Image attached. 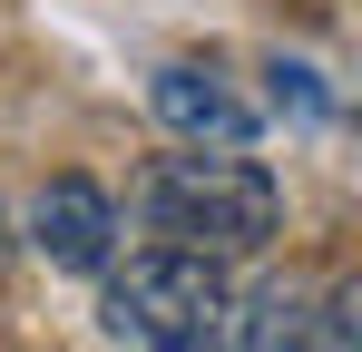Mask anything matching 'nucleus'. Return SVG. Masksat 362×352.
<instances>
[{"instance_id":"20e7f679","label":"nucleus","mask_w":362,"mask_h":352,"mask_svg":"<svg viewBox=\"0 0 362 352\" xmlns=\"http://www.w3.org/2000/svg\"><path fill=\"white\" fill-rule=\"evenodd\" d=\"M30 254H40L49 274H108V254H118V206H108V186L49 176V186L30 196Z\"/></svg>"},{"instance_id":"39448f33","label":"nucleus","mask_w":362,"mask_h":352,"mask_svg":"<svg viewBox=\"0 0 362 352\" xmlns=\"http://www.w3.org/2000/svg\"><path fill=\"white\" fill-rule=\"evenodd\" d=\"M303 323H313V293H303V284L226 293V333H216V352H303Z\"/></svg>"},{"instance_id":"0eeeda50","label":"nucleus","mask_w":362,"mask_h":352,"mask_svg":"<svg viewBox=\"0 0 362 352\" xmlns=\"http://www.w3.org/2000/svg\"><path fill=\"white\" fill-rule=\"evenodd\" d=\"M274 98H294V117H323L333 98H323V78L303 69V59H274Z\"/></svg>"},{"instance_id":"7ed1b4c3","label":"nucleus","mask_w":362,"mask_h":352,"mask_svg":"<svg viewBox=\"0 0 362 352\" xmlns=\"http://www.w3.org/2000/svg\"><path fill=\"white\" fill-rule=\"evenodd\" d=\"M147 108H157V127H167L177 147H255V137H264V108L245 98L216 59H167V69L147 78Z\"/></svg>"},{"instance_id":"423d86ee","label":"nucleus","mask_w":362,"mask_h":352,"mask_svg":"<svg viewBox=\"0 0 362 352\" xmlns=\"http://www.w3.org/2000/svg\"><path fill=\"white\" fill-rule=\"evenodd\" d=\"M353 313H362V284H333V293H323V323H303V343L343 352V343H353Z\"/></svg>"},{"instance_id":"6e6552de","label":"nucleus","mask_w":362,"mask_h":352,"mask_svg":"<svg viewBox=\"0 0 362 352\" xmlns=\"http://www.w3.org/2000/svg\"><path fill=\"white\" fill-rule=\"evenodd\" d=\"M10 245H20V235H10V216H0V264H10Z\"/></svg>"},{"instance_id":"f03ea898","label":"nucleus","mask_w":362,"mask_h":352,"mask_svg":"<svg viewBox=\"0 0 362 352\" xmlns=\"http://www.w3.org/2000/svg\"><path fill=\"white\" fill-rule=\"evenodd\" d=\"M118 264V254H108ZM226 254H196V245H147L127 254L108 293H98V333L127 352H216L226 333Z\"/></svg>"},{"instance_id":"f257e3e1","label":"nucleus","mask_w":362,"mask_h":352,"mask_svg":"<svg viewBox=\"0 0 362 352\" xmlns=\"http://www.w3.org/2000/svg\"><path fill=\"white\" fill-rule=\"evenodd\" d=\"M147 225L196 254H264L284 235V186L255 167V147H186L147 176Z\"/></svg>"}]
</instances>
